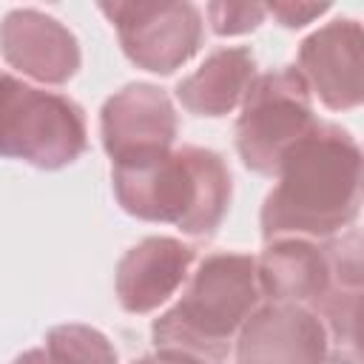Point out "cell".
<instances>
[{
  "instance_id": "obj_1",
  "label": "cell",
  "mask_w": 364,
  "mask_h": 364,
  "mask_svg": "<svg viewBox=\"0 0 364 364\" xmlns=\"http://www.w3.org/2000/svg\"><path fill=\"white\" fill-rule=\"evenodd\" d=\"M276 188L264 196L259 225L270 239H333L350 228L361 208V148L336 122H313L279 168Z\"/></svg>"
},
{
  "instance_id": "obj_2",
  "label": "cell",
  "mask_w": 364,
  "mask_h": 364,
  "mask_svg": "<svg viewBox=\"0 0 364 364\" xmlns=\"http://www.w3.org/2000/svg\"><path fill=\"white\" fill-rule=\"evenodd\" d=\"M111 182L128 216L176 225L193 239H210L219 230L233 196L225 159L199 145L114 162Z\"/></svg>"
},
{
  "instance_id": "obj_3",
  "label": "cell",
  "mask_w": 364,
  "mask_h": 364,
  "mask_svg": "<svg viewBox=\"0 0 364 364\" xmlns=\"http://www.w3.org/2000/svg\"><path fill=\"white\" fill-rule=\"evenodd\" d=\"M259 301L256 259L247 253H210L188 276L179 301L151 324V338L156 347L222 364Z\"/></svg>"
},
{
  "instance_id": "obj_4",
  "label": "cell",
  "mask_w": 364,
  "mask_h": 364,
  "mask_svg": "<svg viewBox=\"0 0 364 364\" xmlns=\"http://www.w3.org/2000/svg\"><path fill=\"white\" fill-rule=\"evenodd\" d=\"M85 145V114L74 100L0 71V156L60 171L77 162Z\"/></svg>"
},
{
  "instance_id": "obj_5",
  "label": "cell",
  "mask_w": 364,
  "mask_h": 364,
  "mask_svg": "<svg viewBox=\"0 0 364 364\" xmlns=\"http://www.w3.org/2000/svg\"><path fill=\"white\" fill-rule=\"evenodd\" d=\"M313 117V94L296 65L256 74L236 119V151L247 171L276 176L284 151L301 139Z\"/></svg>"
},
{
  "instance_id": "obj_6",
  "label": "cell",
  "mask_w": 364,
  "mask_h": 364,
  "mask_svg": "<svg viewBox=\"0 0 364 364\" xmlns=\"http://www.w3.org/2000/svg\"><path fill=\"white\" fill-rule=\"evenodd\" d=\"M100 11L114 23L122 54L151 74H173L202 46V11L188 0L100 3Z\"/></svg>"
},
{
  "instance_id": "obj_7",
  "label": "cell",
  "mask_w": 364,
  "mask_h": 364,
  "mask_svg": "<svg viewBox=\"0 0 364 364\" xmlns=\"http://www.w3.org/2000/svg\"><path fill=\"white\" fill-rule=\"evenodd\" d=\"M179 119L171 97L151 82L122 85L100 111V136L111 165L171 151Z\"/></svg>"
},
{
  "instance_id": "obj_8",
  "label": "cell",
  "mask_w": 364,
  "mask_h": 364,
  "mask_svg": "<svg viewBox=\"0 0 364 364\" xmlns=\"http://www.w3.org/2000/svg\"><path fill=\"white\" fill-rule=\"evenodd\" d=\"M310 94L330 111H350L364 100V34L353 17H338L316 28L299 46L296 68Z\"/></svg>"
},
{
  "instance_id": "obj_9",
  "label": "cell",
  "mask_w": 364,
  "mask_h": 364,
  "mask_svg": "<svg viewBox=\"0 0 364 364\" xmlns=\"http://www.w3.org/2000/svg\"><path fill=\"white\" fill-rule=\"evenodd\" d=\"M236 364H327V333L304 304L259 301L236 336Z\"/></svg>"
},
{
  "instance_id": "obj_10",
  "label": "cell",
  "mask_w": 364,
  "mask_h": 364,
  "mask_svg": "<svg viewBox=\"0 0 364 364\" xmlns=\"http://www.w3.org/2000/svg\"><path fill=\"white\" fill-rule=\"evenodd\" d=\"M0 54L23 77L43 85H63L80 68L77 37L40 9H11L0 23Z\"/></svg>"
},
{
  "instance_id": "obj_11",
  "label": "cell",
  "mask_w": 364,
  "mask_h": 364,
  "mask_svg": "<svg viewBox=\"0 0 364 364\" xmlns=\"http://www.w3.org/2000/svg\"><path fill=\"white\" fill-rule=\"evenodd\" d=\"M196 250L173 236H148L117 262V299L125 313H151L191 276Z\"/></svg>"
},
{
  "instance_id": "obj_12",
  "label": "cell",
  "mask_w": 364,
  "mask_h": 364,
  "mask_svg": "<svg viewBox=\"0 0 364 364\" xmlns=\"http://www.w3.org/2000/svg\"><path fill=\"white\" fill-rule=\"evenodd\" d=\"M256 282L259 293L267 301H287V304H304L316 307L333 287H341L336 282L333 256L327 242L318 245L313 239H270L256 259Z\"/></svg>"
},
{
  "instance_id": "obj_13",
  "label": "cell",
  "mask_w": 364,
  "mask_h": 364,
  "mask_svg": "<svg viewBox=\"0 0 364 364\" xmlns=\"http://www.w3.org/2000/svg\"><path fill=\"white\" fill-rule=\"evenodd\" d=\"M253 77L256 60L250 48H216L191 77L176 85V100L196 117H225L245 100Z\"/></svg>"
},
{
  "instance_id": "obj_14",
  "label": "cell",
  "mask_w": 364,
  "mask_h": 364,
  "mask_svg": "<svg viewBox=\"0 0 364 364\" xmlns=\"http://www.w3.org/2000/svg\"><path fill=\"white\" fill-rule=\"evenodd\" d=\"M358 307L361 287H333L313 313L327 333V364H361L358 355Z\"/></svg>"
},
{
  "instance_id": "obj_15",
  "label": "cell",
  "mask_w": 364,
  "mask_h": 364,
  "mask_svg": "<svg viewBox=\"0 0 364 364\" xmlns=\"http://www.w3.org/2000/svg\"><path fill=\"white\" fill-rule=\"evenodd\" d=\"M48 364H117V350L105 333L88 324H57L46 336Z\"/></svg>"
},
{
  "instance_id": "obj_16",
  "label": "cell",
  "mask_w": 364,
  "mask_h": 364,
  "mask_svg": "<svg viewBox=\"0 0 364 364\" xmlns=\"http://www.w3.org/2000/svg\"><path fill=\"white\" fill-rule=\"evenodd\" d=\"M205 14L210 20V28L216 37H236V34H247L253 28H259V23L264 20V6L262 3H208Z\"/></svg>"
},
{
  "instance_id": "obj_17",
  "label": "cell",
  "mask_w": 364,
  "mask_h": 364,
  "mask_svg": "<svg viewBox=\"0 0 364 364\" xmlns=\"http://www.w3.org/2000/svg\"><path fill=\"white\" fill-rule=\"evenodd\" d=\"M267 14H273L284 28H301L330 11V3H270L264 6Z\"/></svg>"
},
{
  "instance_id": "obj_18",
  "label": "cell",
  "mask_w": 364,
  "mask_h": 364,
  "mask_svg": "<svg viewBox=\"0 0 364 364\" xmlns=\"http://www.w3.org/2000/svg\"><path fill=\"white\" fill-rule=\"evenodd\" d=\"M134 364H205L202 358L191 355V353H182V350H168V347H156L154 353L136 358Z\"/></svg>"
},
{
  "instance_id": "obj_19",
  "label": "cell",
  "mask_w": 364,
  "mask_h": 364,
  "mask_svg": "<svg viewBox=\"0 0 364 364\" xmlns=\"http://www.w3.org/2000/svg\"><path fill=\"white\" fill-rule=\"evenodd\" d=\"M14 364H48V355L43 347H34V350H26L23 355H17Z\"/></svg>"
}]
</instances>
